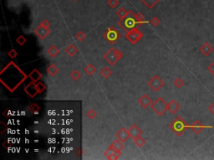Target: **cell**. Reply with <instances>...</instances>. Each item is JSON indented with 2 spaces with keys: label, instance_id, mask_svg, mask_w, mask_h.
Masks as SVG:
<instances>
[{
  "label": "cell",
  "instance_id": "ba28073f",
  "mask_svg": "<svg viewBox=\"0 0 214 160\" xmlns=\"http://www.w3.org/2000/svg\"><path fill=\"white\" fill-rule=\"evenodd\" d=\"M147 84L151 88V90H153L154 92H157L164 86V81L158 75H154L147 82Z\"/></svg>",
  "mask_w": 214,
  "mask_h": 160
},
{
  "label": "cell",
  "instance_id": "e575fe53",
  "mask_svg": "<svg viewBox=\"0 0 214 160\" xmlns=\"http://www.w3.org/2000/svg\"><path fill=\"white\" fill-rule=\"evenodd\" d=\"M26 38H25V37L23 36V35H20L17 38V39H16V42H17V43L20 46H23L25 43H26Z\"/></svg>",
  "mask_w": 214,
  "mask_h": 160
},
{
  "label": "cell",
  "instance_id": "603a6c76",
  "mask_svg": "<svg viewBox=\"0 0 214 160\" xmlns=\"http://www.w3.org/2000/svg\"><path fill=\"white\" fill-rule=\"evenodd\" d=\"M84 71V73H86V74H88V75H90V76H91V75H93L94 73H95L96 69H95V67L94 66L93 64H88V65H86V66H85Z\"/></svg>",
  "mask_w": 214,
  "mask_h": 160
},
{
  "label": "cell",
  "instance_id": "52a82bcc",
  "mask_svg": "<svg viewBox=\"0 0 214 160\" xmlns=\"http://www.w3.org/2000/svg\"><path fill=\"white\" fill-rule=\"evenodd\" d=\"M143 37V33L138 30L137 28H132L131 30L126 32V38L132 44H135Z\"/></svg>",
  "mask_w": 214,
  "mask_h": 160
},
{
  "label": "cell",
  "instance_id": "7c38bea8",
  "mask_svg": "<svg viewBox=\"0 0 214 160\" xmlns=\"http://www.w3.org/2000/svg\"><path fill=\"white\" fill-rule=\"evenodd\" d=\"M116 138L119 140H121V142L123 143L126 142V141L129 139V138H130V133H129L128 130H127L126 128H121V129L116 133Z\"/></svg>",
  "mask_w": 214,
  "mask_h": 160
},
{
  "label": "cell",
  "instance_id": "d590c367",
  "mask_svg": "<svg viewBox=\"0 0 214 160\" xmlns=\"http://www.w3.org/2000/svg\"><path fill=\"white\" fill-rule=\"evenodd\" d=\"M135 18H136V20L139 22L140 23H144V16L141 13H137L135 14Z\"/></svg>",
  "mask_w": 214,
  "mask_h": 160
},
{
  "label": "cell",
  "instance_id": "d4e9b609",
  "mask_svg": "<svg viewBox=\"0 0 214 160\" xmlns=\"http://www.w3.org/2000/svg\"><path fill=\"white\" fill-rule=\"evenodd\" d=\"M100 73H101V75L104 78H110L111 75L112 74V70L111 69H109V68H107V67H105V68H103L100 70Z\"/></svg>",
  "mask_w": 214,
  "mask_h": 160
},
{
  "label": "cell",
  "instance_id": "8fae6325",
  "mask_svg": "<svg viewBox=\"0 0 214 160\" xmlns=\"http://www.w3.org/2000/svg\"><path fill=\"white\" fill-rule=\"evenodd\" d=\"M24 91L30 98H33V97L36 96L39 93L36 83L33 82V81L31 83H29L28 85L24 88Z\"/></svg>",
  "mask_w": 214,
  "mask_h": 160
},
{
  "label": "cell",
  "instance_id": "ffe728a7",
  "mask_svg": "<svg viewBox=\"0 0 214 160\" xmlns=\"http://www.w3.org/2000/svg\"><path fill=\"white\" fill-rule=\"evenodd\" d=\"M110 147H111L116 152L121 153V150L124 148V144H123V142H121V140H119L117 138L116 140H114V142L112 143Z\"/></svg>",
  "mask_w": 214,
  "mask_h": 160
},
{
  "label": "cell",
  "instance_id": "6da1fadb",
  "mask_svg": "<svg viewBox=\"0 0 214 160\" xmlns=\"http://www.w3.org/2000/svg\"><path fill=\"white\" fill-rule=\"evenodd\" d=\"M27 76L16 64L11 62L0 72V81L10 92L17 89Z\"/></svg>",
  "mask_w": 214,
  "mask_h": 160
},
{
  "label": "cell",
  "instance_id": "d6a6232c",
  "mask_svg": "<svg viewBox=\"0 0 214 160\" xmlns=\"http://www.w3.org/2000/svg\"><path fill=\"white\" fill-rule=\"evenodd\" d=\"M107 4L112 9H116L119 5V0H108Z\"/></svg>",
  "mask_w": 214,
  "mask_h": 160
},
{
  "label": "cell",
  "instance_id": "ab89813d",
  "mask_svg": "<svg viewBox=\"0 0 214 160\" xmlns=\"http://www.w3.org/2000/svg\"><path fill=\"white\" fill-rule=\"evenodd\" d=\"M75 153L76 154V156L81 157L82 154H83V150H82V148H81L80 147H78V148L75 150Z\"/></svg>",
  "mask_w": 214,
  "mask_h": 160
},
{
  "label": "cell",
  "instance_id": "7a4b0ae2",
  "mask_svg": "<svg viewBox=\"0 0 214 160\" xmlns=\"http://www.w3.org/2000/svg\"><path fill=\"white\" fill-rule=\"evenodd\" d=\"M189 128H190V125L187 124L186 120L182 119L181 116H177V118L169 124V128L178 137H181Z\"/></svg>",
  "mask_w": 214,
  "mask_h": 160
},
{
  "label": "cell",
  "instance_id": "8d00e7d4",
  "mask_svg": "<svg viewBox=\"0 0 214 160\" xmlns=\"http://www.w3.org/2000/svg\"><path fill=\"white\" fill-rule=\"evenodd\" d=\"M160 19H159L157 17H154L151 19V25H153L154 27H157L159 24H160Z\"/></svg>",
  "mask_w": 214,
  "mask_h": 160
},
{
  "label": "cell",
  "instance_id": "f1b7e54d",
  "mask_svg": "<svg viewBox=\"0 0 214 160\" xmlns=\"http://www.w3.org/2000/svg\"><path fill=\"white\" fill-rule=\"evenodd\" d=\"M173 85L177 88H181L183 87V85H184V81H183L181 78H177L174 80Z\"/></svg>",
  "mask_w": 214,
  "mask_h": 160
},
{
  "label": "cell",
  "instance_id": "5bb4252c",
  "mask_svg": "<svg viewBox=\"0 0 214 160\" xmlns=\"http://www.w3.org/2000/svg\"><path fill=\"white\" fill-rule=\"evenodd\" d=\"M199 51H200L202 54L207 57L213 52V47L208 42H205L199 48Z\"/></svg>",
  "mask_w": 214,
  "mask_h": 160
},
{
  "label": "cell",
  "instance_id": "1f68e13d",
  "mask_svg": "<svg viewBox=\"0 0 214 160\" xmlns=\"http://www.w3.org/2000/svg\"><path fill=\"white\" fill-rule=\"evenodd\" d=\"M36 84H37V88H38V90H39V93H42L45 90V85H44V83L42 82H40V81H39V82L36 83Z\"/></svg>",
  "mask_w": 214,
  "mask_h": 160
},
{
  "label": "cell",
  "instance_id": "4fadbf2b",
  "mask_svg": "<svg viewBox=\"0 0 214 160\" xmlns=\"http://www.w3.org/2000/svg\"><path fill=\"white\" fill-rule=\"evenodd\" d=\"M105 156L108 159L110 160H116L119 159V157L121 156V153L120 152H116V150H114L111 147H109L107 148V150L105 152Z\"/></svg>",
  "mask_w": 214,
  "mask_h": 160
},
{
  "label": "cell",
  "instance_id": "e0dca14e",
  "mask_svg": "<svg viewBox=\"0 0 214 160\" xmlns=\"http://www.w3.org/2000/svg\"><path fill=\"white\" fill-rule=\"evenodd\" d=\"M168 106V111L172 114H175L178 110L180 109L181 106L177 103V101L171 100L167 104Z\"/></svg>",
  "mask_w": 214,
  "mask_h": 160
},
{
  "label": "cell",
  "instance_id": "484cf974",
  "mask_svg": "<svg viewBox=\"0 0 214 160\" xmlns=\"http://www.w3.org/2000/svg\"><path fill=\"white\" fill-rule=\"evenodd\" d=\"M141 1L144 3L147 6L148 9H152L154 6L160 0H141Z\"/></svg>",
  "mask_w": 214,
  "mask_h": 160
},
{
  "label": "cell",
  "instance_id": "277c9868",
  "mask_svg": "<svg viewBox=\"0 0 214 160\" xmlns=\"http://www.w3.org/2000/svg\"><path fill=\"white\" fill-rule=\"evenodd\" d=\"M122 57H123V53L119 49H116L115 48H111L103 56L104 59L107 61L111 66H114Z\"/></svg>",
  "mask_w": 214,
  "mask_h": 160
},
{
  "label": "cell",
  "instance_id": "60d3db41",
  "mask_svg": "<svg viewBox=\"0 0 214 160\" xmlns=\"http://www.w3.org/2000/svg\"><path fill=\"white\" fill-rule=\"evenodd\" d=\"M40 24H42L43 26H44V27H46V28L50 27V22H49V20H47V19H44L42 22H41Z\"/></svg>",
  "mask_w": 214,
  "mask_h": 160
},
{
  "label": "cell",
  "instance_id": "44dd1931",
  "mask_svg": "<svg viewBox=\"0 0 214 160\" xmlns=\"http://www.w3.org/2000/svg\"><path fill=\"white\" fill-rule=\"evenodd\" d=\"M47 54L51 58H56L58 55L60 54V50L55 45H51L47 49Z\"/></svg>",
  "mask_w": 214,
  "mask_h": 160
},
{
  "label": "cell",
  "instance_id": "9a60e30c",
  "mask_svg": "<svg viewBox=\"0 0 214 160\" xmlns=\"http://www.w3.org/2000/svg\"><path fill=\"white\" fill-rule=\"evenodd\" d=\"M128 132L130 133V138H132L133 139H135V138L141 136L142 134V130L136 125V124H133L128 129Z\"/></svg>",
  "mask_w": 214,
  "mask_h": 160
},
{
  "label": "cell",
  "instance_id": "4316f807",
  "mask_svg": "<svg viewBox=\"0 0 214 160\" xmlns=\"http://www.w3.org/2000/svg\"><path fill=\"white\" fill-rule=\"evenodd\" d=\"M134 143H135L136 146L139 147V148H141V147H143L145 145L146 140H145L144 138L141 137V136H139V137L135 138V139H134Z\"/></svg>",
  "mask_w": 214,
  "mask_h": 160
},
{
  "label": "cell",
  "instance_id": "f35d334b",
  "mask_svg": "<svg viewBox=\"0 0 214 160\" xmlns=\"http://www.w3.org/2000/svg\"><path fill=\"white\" fill-rule=\"evenodd\" d=\"M207 70L213 76H214V61L207 67Z\"/></svg>",
  "mask_w": 214,
  "mask_h": 160
},
{
  "label": "cell",
  "instance_id": "2e32d148",
  "mask_svg": "<svg viewBox=\"0 0 214 160\" xmlns=\"http://www.w3.org/2000/svg\"><path fill=\"white\" fill-rule=\"evenodd\" d=\"M152 103H153V102L151 100V98L147 94H143L139 99L140 105L141 106L142 108H144V109L148 108L149 106L151 105Z\"/></svg>",
  "mask_w": 214,
  "mask_h": 160
},
{
  "label": "cell",
  "instance_id": "83f0119b",
  "mask_svg": "<svg viewBox=\"0 0 214 160\" xmlns=\"http://www.w3.org/2000/svg\"><path fill=\"white\" fill-rule=\"evenodd\" d=\"M28 110L33 113V114H38L40 111V108L38 105L37 104H32L31 105L28 107Z\"/></svg>",
  "mask_w": 214,
  "mask_h": 160
},
{
  "label": "cell",
  "instance_id": "836d02e7",
  "mask_svg": "<svg viewBox=\"0 0 214 160\" xmlns=\"http://www.w3.org/2000/svg\"><path fill=\"white\" fill-rule=\"evenodd\" d=\"M86 115H87V117H88L90 119H94L97 116V113L94 109H90L88 112L86 113Z\"/></svg>",
  "mask_w": 214,
  "mask_h": 160
},
{
  "label": "cell",
  "instance_id": "30bf717a",
  "mask_svg": "<svg viewBox=\"0 0 214 160\" xmlns=\"http://www.w3.org/2000/svg\"><path fill=\"white\" fill-rule=\"evenodd\" d=\"M213 128V125H204V124H202L201 121H199V120H196V121H194L193 124L190 126V128H191L194 133H197V134L200 133L203 129H205V128Z\"/></svg>",
  "mask_w": 214,
  "mask_h": 160
},
{
  "label": "cell",
  "instance_id": "d6986e66",
  "mask_svg": "<svg viewBox=\"0 0 214 160\" xmlns=\"http://www.w3.org/2000/svg\"><path fill=\"white\" fill-rule=\"evenodd\" d=\"M28 77L31 78L33 82L37 83L40 80V78H42V73H40L38 69H33L32 72L29 73Z\"/></svg>",
  "mask_w": 214,
  "mask_h": 160
},
{
  "label": "cell",
  "instance_id": "8992f818",
  "mask_svg": "<svg viewBox=\"0 0 214 160\" xmlns=\"http://www.w3.org/2000/svg\"><path fill=\"white\" fill-rule=\"evenodd\" d=\"M103 37L107 42H109L110 43L112 44V43H116L121 38V33L116 28L110 27L107 29L106 32L104 33Z\"/></svg>",
  "mask_w": 214,
  "mask_h": 160
},
{
  "label": "cell",
  "instance_id": "5b68a950",
  "mask_svg": "<svg viewBox=\"0 0 214 160\" xmlns=\"http://www.w3.org/2000/svg\"><path fill=\"white\" fill-rule=\"evenodd\" d=\"M151 109L156 114H157L158 116H162L166 113V111L168 110V106L166 101L160 97L151 104Z\"/></svg>",
  "mask_w": 214,
  "mask_h": 160
},
{
  "label": "cell",
  "instance_id": "3957f363",
  "mask_svg": "<svg viewBox=\"0 0 214 160\" xmlns=\"http://www.w3.org/2000/svg\"><path fill=\"white\" fill-rule=\"evenodd\" d=\"M137 23L141 24V23H140L139 22L136 20V18H135V14H134L131 10L129 11V15H128L127 17L123 18V19H120V20L118 21V25L121 26V28H122L126 32L130 31L132 28H136L135 26H136Z\"/></svg>",
  "mask_w": 214,
  "mask_h": 160
},
{
  "label": "cell",
  "instance_id": "ac0fdd59",
  "mask_svg": "<svg viewBox=\"0 0 214 160\" xmlns=\"http://www.w3.org/2000/svg\"><path fill=\"white\" fill-rule=\"evenodd\" d=\"M65 51L70 57H74L78 53V48L74 43H70L65 48Z\"/></svg>",
  "mask_w": 214,
  "mask_h": 160
},
{
  "label": "cell",
  "instance_id": "9c48e42d",
  "mask_svg": "<svg viewBox=\"0 0 214 160\" xmlns=\"http://www.w3.org/2000/svg\"><path fill=\"white\" fill-rule=\"evenodd\" d=\"M34 33L40 39H44L49 34H50V29L49 28H46L43 26L42 24H39L35 29H34Z\"/></svg>",
  "mask_w": 214,
  "mask_h": 160
},
{
  "label": "cell",
  "instance_id": "7bdbcfd3",
  "mask_svg": "<svg viewBox=\"0 0 214 160\" xmlns=\"http://www.w3.org/2000/svg\"><path fill=\"white\" fill-rule=\"evenodd\" d=\"M73 1H75V2H77V1H78V0H73Z\"/></svg>",
  "mask_w": 214,
  "mask_h": 160
},
{
  "label": "cell",
  "instance_id": "b9f144b4",
  "mask_svg": "<svg viewBox=\"0 0 214 160\" xmlns=\"http://www.w3.org/2000/svg\"><path fill=\"white\" fill-rule=\"evenodd\" d=\"M208 111H209L212 114L214 115V103H212L211 105L208 107Z\"/></svg>",
  "mask_w": 214,
  "mask_h": 160
},
{
  "label": "cell",
  "instance_id": "7402d4cb",
  "mask_svg": "<svg viewBox=\"0 0 214 160\" xmlns=\"http://www.w3.org/2000/svg\"><path fill=\"white\" fill-rule=\"evenodd\" d=\"M47 73H49L50 76H55L57 73H59V69H58V67L55 65L54 64H51L46 69Z\"/></svg>",
  "mask_w": 214,
  "mask_h": 160
},
{
  "label": "cell",
  "instance_id": "74e56055",
  "mask_svg": "<svg viewBox=\"0 0 214 160\" xmlns=\"http://www.w3.org/2000/svg\"><path fill=\"white\" fill-rule=\"evenodd\" d=\"M8 55L9 56L11 59H15L18 56V53H17V51L15 50V49H11L10 51H9Z\"/></svg>",
  "mask_w": 214,
  "mask_h": 160
},
{
  "label": "cell",
  "instance_id": "f546056e",
  "mask_svg": "<svg viewBox=\"0 0 214 160\" xmlns=\"http://www.w3.org/2000/svg\"><path fill=\"white\" fill-rule=\"evenodd\" d=\"M81 77V74L78 70H74L72 73H70V78H72L74 81H78Z\"/></svg>",
  "mask_w": 214,
  "mask_h": 160
},
{
  "label": "cell",
  "instance_id": "cb8c5ba5",
  "mask_svg": "<svg viewBox=\"0 0 214 160\" xmlns=\"http://www.w3.org/2000/svg\"><path fill=\"white\" fill-rule=\"evenodd\" d=\"M116 15L120 19H123L129 15V11H126L124 8H120L116 11Z\"/></svg>",
  "mask_w": 214,
  "mask_h": 160
},
{
  "label": "cell",
  "instance_id": "4dcf8cb0",
  "mask_svg": "<svg viewBox=\"0 0 214 160\" xmlns=\"http://www.w3.org/2000/svg\"><path fill=\"white\" fill-rule=\"evenodd\" d=\"M85 37H86V35H85V33H84V32H82V31H79V32H78L77 33H76V35H75V38H76L78 41L82 42L84 40Z\"/></svg>",
  "mask_w": 214,
  "mask_h": 160
}]
</instances>
